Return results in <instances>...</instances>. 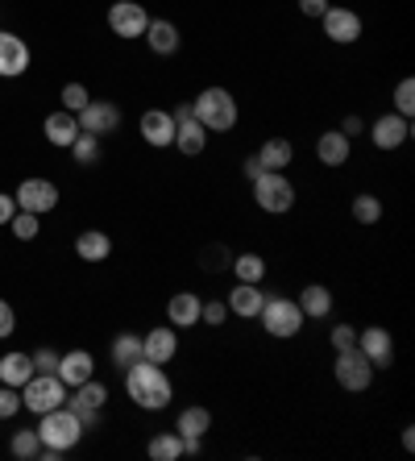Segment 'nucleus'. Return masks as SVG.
I'll return each mask as SVG.
<instances>
[{
  "mask_svg": "<svg viewBox=\"0 0 415 461\" xmlns=\"http://www.w3.org/2000/svg\"><path fill=\"white\" fill-rule=\"evenodd\" d=\"M353 216H357L362 225H378V221H383V200L370 195V192H362L357 200H353Z\"/></svg>",
  "mask_w": 415,
  "mask_h": 461,
  "instance_id": "nucleus-33",
  "label": "nucleus"
},
{
  "mask_svg": "<svg viewBox=\"0 0 415 461\" xmlns=\"http://www.w3.org/2000/svg\"><path fill=\"white\" fill-rule=\"evenodd\" d=\"M141 38L149 42L154 54H175L179 50V30H175V22H149Z\"/></svg>",
  "mask_w": 415,
  "mask_h": 461,
  "instance_id": "nucleus-28",
  "label": "nucleus"
},
{
  "mask_svg": "<svg viewBox=\"0 0 415 461\" xmlns=\"http://www.w3.org/2000/svg\"><path fill=\"white\" fill-rule=\"evenodd\" d=\"M13 324H17V316H13L9 303L0 300V337H9V333H13Z\"/></svg>",
  "mask_w": 415,
  "mask_h": 461,
  "instance_id": "nucleus-44",
  "label": "nucleus"
},
{
  "mask_svg": "<svg viewBox=\"0 0 415 461\" xmlns=\"http://www.w3.org/2000/svg\"><path fill=\"white\" fill-rule=\"evenodd\" d=\"M224 316H229V303H224V300H208L200 308V321L203 324H224Z\"/></svg>",
  "mask_w": 415,
  "mask_h": 461,
  "instance_id": "nucleus-41",
  "label": "nucleus"
},
{
  "mask_svg": "<svg viewBox=\"0 0 415 461\" xmlns=\"http://www.w3.org/2000/svg\"><path fill=\"white\" fill-rule=\"evenodd\" d=\"M233 275H237V283H262L266 279V262H262V254H237Z\"/></svg>",
  "mask_w": 415,
  "mask_h": 461,
  "instance_id": "nucleus-31",
  "label": "nucleus"
},
{
  "mask_svg": "<svg viewBox=\"0 0 415 461\" xmlns=\"http://www.w3.org/2000/svg\"><path fill=\"white\" fill-rule=\"evenodd\" d=\"M13 200H17L22 212L42 216V212H50V208H59V187H54L50 179H22V187H17Z\"/></svg>",
  "mask_w": 415,
  "mask_h": 461,
  "instance_id": "nucleus-8",
  "label": "nucleus"
},
{
  "mask_svg": "<svg viewBox=\"0 0 415 461\" xmlns=\"http://www.w3.org/2000/svg\"><path fill=\"white\" fill-rule=\"evenodd\" d=\"M411 108H415V79H399V87H394V113L411 117Z\"/></svg>",
  "mask_w": 415,
  "mask_h": 461,
  "instance_id": "nucleus-36",
  "label": "nucleus"
},
{
  "mask_svg": "<svg viewBox=\"0 0 415 461\" xmlns=\"http://www.w3.org/2000/svg\"><path fill=\"white\" fill-rule=\"evenodd\" d=\"M200 308H203L200 295L179 291V295H171V303H167V316H171L175 329H192V324H200Z\"/></svg>",
  "mask_w": 415,
  "mask_h": 461,
  "instance_id": "nucleus-22",
  "label": "nucleus"
},
{
  "mask_svg": "<svg viewBox=\"0 0 415 461\" xmlns=\"http://www.w3.org/2000/svg\"><path fill=\"white\" fill-rule=\"evenodd\" d=\"M121 375H125L129 399H133L141 411H162L175 399V386H171V378H167V370H162L158 362H146V357H138V362L125 366Z\"/></svg>",
  "mask_w": 415,
  "mask_h": 461,
  "instance_id": "nucleus-1",
  "label": "nucleus"
},
{
  "mask_svg": "<svg viewBox=\"0 0 415 461\" xmlns=\"http://www.w3.org/2000/svg\"><path fill=\"white\" fill-rule=\"evenodd\" d=\"M262 329H266L270 337H278V341H287V337H295L299 329H303V312H299V303L295 300H283V295H270L266 303H262Z\"/></svg>",
  "mask_w": 415,
  "mask_h": 461,
  "instance_id": "nucleus-5",
  "label": "nucleus"
},
{
  "mask_svg": "<svg viewBox=\"0 0 415 461\" xmlns=\"http://www.w3.org/2000/svg\"><path fill=\"white\" fill-rule=\"evenodd\" d=\"M138 357H141V337L138 333H121L117 341H113V366L125 370V366H133Z\"/></svg>",
  "mask_w": 415,
  "mask_h": 461,
  "instance_id": "nucleus-32",
  "label": "nucleus"
},
{
  "mask_svg": "<svg viewBox=\"0 0 415 461\" xmlns=\"http://www.w3.org/2000/svg\"><path fill=\"white\" fill-rule=\"evenodd\" d=\"M13 457H22V461H30V457H38V449H42V437H38V429H25V432H17L13 437Z\"/></svg>",
  "mask_w": 415,
  "mask_h": 461,
  "instance_id": "nucleus-35",
  "label": "nucleus"
},
{
  "mask_svg": "<svg viewBox=\"0 0 415 461\" xmlns=\"http://www.w3.org/2000/svg\"><path fill=\"white\" fill-rule=\"evenodd\" d=\"M332 345H337V349H353V345H357V329H353V324H337V329H332Z\"/></svg>",
  "mask_w": 415,
  "mask_h": 461,
  "instance_id": "nucleus-42",
  "label": "nucleus"
},
{
  "mask_svg": "<svg viewBox=\"0 0 415 461\" xmlns=\"http://www.w3.org/2000/svg\"><path fill=\"white\" fill-rule=\"evenodd\" d=\"M75 254L84 258V262H104L113 254V237L100 233V229H87V233L75 237Z\"/></svg>",
  "mask_w": 415,
  "mask_h": 461,
  "instance_id": "nucleus-26",
  "label": "nucleus"
},
{
  "mask_svg": "<svg viewBox=\"0 0 415 461\" xmlns=\"http://www.w3.org/2000/svg\"><path fill=\"white\" fill-rule=\"evenodd\" d=\"M192 113L208 133H229L237 125V100L224 87H203L200 96L192 100Z\"/></svg>",
  "mask_w": 415,
  "mask_h": 461,
  "instance_id": "nucleus-2",
  "label": "nucleus"
},
{
  "mask_svg": "<svg viewBox=\"0 0 415 461\" xmlns=\"http://www.w3.org/2000/svg\"><path fill=\"white\" fill-rule=\"evenodd\" d=\"M370 138H374V146H378V150H399V146L411 138V121L399 117V113H386V117L374 121Z\"/></svg>",
  "mask_w": 415,
  "mask_h": 461,
  "instance_id": "nucleus-14",
  "label": "nucleus"
},
{
  "mask_svg": "<svg viewBox=\"0 0 415 461\" xmlns=\"http://www.w3.org/2000/svg\"><path fill=\"white\" fill-rule=\"evenodd\" d=\"M357 349L365 354V362H370L374 370H391V362H394V341H391V333H386L383 324H370L365 333H357Z\"/></svg>",
  "mask_w": 415,
  "mask_h": 461,
  "instance_id": "nucleus-12",
  "label": "nucleus"
},
{
  "mask_svg": "<svg viewBox=\"0 0 415 461\" xmlns=\"http://www.w3.org/2000/svg\"><path fill=\"white\" fill-rule=\"evenodd\" d=\"M33 378V357L30 354H5L0 357V383L5 386H25Z\"/></svg>",
  "mask_w": 415,
  "mask_h": 461,
  "instance_id": "nucleus-27",
  "label": "nucleus"
},
{
  "mask_svg": "<svg viewBox=\"0 0 415 461\" xmlns=\"http://www.w3.org/2000/svg\"><path fill=\"white\" fill-rule=\"evenodd\" d=\"M332 375L345 391H370L374 383V366L365 362V354L353 345V349H337V366H332Z\"/></svg>",
  "mask_w": 415,
  "mask_h": 461,
  "instance_id": "nucleus-7",
  "label": "nucleus"
},
{
  "mask_svg": "<svg viewBox=\"0 0 415 461\" xmlns=\"http://www.w3.org/2000/svg\"><path fill=\"white\" fill-rule=\"evenodd\" d=\"M22 411V395H17V386H0V420H13Z\"/></svg>",
  "mask_w": 415,
  "mask_h": 461,
  "instance_id": "nucleus-39",
  "label": "nucleus"
},
{
  "mask_svg": "<svg viewBox=\"0 0 415 461\" xmlns=\"http://www.w3.org/2000/svg\"><path fill=\"white\" fill-rule=\"evenodd\" d=\"M9 225H13V233L22 237V241H33V237H38V216L33 212H22V208H17Z\"/></svg>",
  "mask_w": 415,
  "mask_h": 461,
  "instance_id": "nucleus-37",
  "label": "nucleus"
},
{
  "mask_svg": "<svg viewBox=\"0 0 415 461\" xmlns=\"http://www.w3.org/2000/svg\"><path fill=\"white\" fill-rule=\"evenodd\" d=\"M108 25H113V33L117 38H141L146 33V25H149V13L141 9L138 0H117L113 9H108Z\"/></svg>",
  "mask_w": 415,
  "mask_h": 461,
  "instance_id": "nucleus-10",
  "label": "nucleus"
},
{
  "mask_svg": "<svg viewBox=\"0 0 415 461\" xmlns=\"http://www.w3.org/2000/svg\"><path fill=\"white\" fill-rule=\"evenodd\" d=\"M212 429V411L208 408H183L179 411V424H175V432L179 437H200L203 440V432Z\"/></svg>",
  "mask_w": 415,
  "mask_h": 461,
  "instance_id": "nucleus-29",
  "label": "nucleus"
},
{
  "mask_svg": "<svg viewBox=\"0 0 415 461\" xmlns=\"http://www.w3.org/2000/svg\"><path fill=\"white\" fill-rule=\"evenodd\" d=\"M229 312L233 316H241V321H254L257 312H262V303H266V295L257 291V283H237L233 287V295H229Z\"/></svg>",
  "mask_w": 415,
  "mask_h": 461,
  "instance_id": "nucleus-20",
  "label": "nucleus"
},
{
  "mask_svg": "<svg viewBox=\"0 0 415 461\" xmlns=\"http://www.w3.org/2000/svg\"><path fill=\"white\" fill-rule=\"evenodd\" d=\"M71 158L79 162V167H92V162L100 158V138H92V133H79V138L71 141Z\"/></svg>",
  "mask_w": 415,
  "mask_h": 461,
  "instance_id": "nucleus-34",
  "label": "nucleus"
},
{
  "mask_svg": "<svg viewBox=\"0 0 415 461\" xmlns=\"http://www.w3.org/2000/svg\"><path fill=\"white\" fill-rule=\"evenodd\" d=\"M403 449H415V429H411V424L403 429Z\"/></svg>",
  "mask_w": 415,
  "mask_h": 461,
  "instance_id": "nucleus-48",
  "label": "nucleus"
},
{
  "mask_svg": "<svg viewBox=\"0 0 415 461\" xmlns=\"http://www.w3.org/2000/svg\"><path fill=\"white\" fill-rule=\"evenodd\" d=\"M141 138H146V146H171L175 141V117L167 113V108H149V113H141Z\"/></svg>",
  "mask_w": 415,
  "mask_h": 461,
  "instance_id": "nucleus-17",
  "label": "nucleus"
},
{
  "mask_svg": "<svg viewBox=\"0 0 415 461\" xmlns=\"http://www.w3.org/2000/svg\"><path fill=\"white\" fill-rule=\"evenodd\" d=\"M87 100H92V96H87L84 84H67L63 87V108H67V113H79V108H87Z\"/></svg>",
  "mask_w": 415,
  "mask_h": 461,
  "instance_id": "nucleus-38",
  "label": "nucleus"
},
{
  "mask_svg": "<svg viewBox=\"0 0 415 461\" xmlns=\"http://www.w3.org/2000/svg\"><path fill=\"white\" fill-rule=\"evenodd\" d=\"M75 121H79V133L104 138V133H113V129L121 125V108L108 104V100H87V108H79Z\"/></svg>",
  "mask_w": 415,
  "mask_h": 461,
  "instance_id": "nucleus-9",
  "label": "nucleus"
},
{
  "mask_svg": "<svg viewBox=\"0 0 415 461\" xmlns=\"http://www.w3.org/2000/svg\"><path fill=\"white\" fill-rule=\"evenodd\" d=\"M146 453L154 461H179L183 457V437H179V432H158V437L149 440Z\"/></svg>",
  "mask_w": 415,
  "mask_h": 461,
  "instance_id": "nucleus-30",
  "label": "nucleus"
},
{
  "mask_svg": "<svg viewBox=\"0 0 415 461\" xmlns=\"http://www.w3.org/2000/svg\"><path fill=\"white\" fill-rule=\"evenodd\" d=\"M67 403V383L59 375H33L30 383H25V395H22V408L30 411H50V408H63Z\"/></svg>",
  "mask_w": 415,
  "mask_h": 461,
  "instance_id": "nucleus-6",
  "label": "nucleus"
},
{
  "mask_svg": "<svg viewBox=\"0 0 415 461\" xmlns=\"http://www.w3.org/2000/svg\"><path fill=\"white\" fill-rule=\"evenodd\" d=\"M25 67H30V46L17 33H0V76H25Z\"/></svg>",
  "mask_w": 415,
  "mask_h": 461,
  "instance_id": "nucleus-16",
  "label": "nucleus"
},
{
  "mask_svg": "<svg viewBox=\"0 0 415 461\" xmlns=\"http://www.w3.org/2000/svg\"><path fill=\"white\" fill-rule=\"evenodd\" d=\"M179 154H187V158H195V154H203V146H208V129L195 121V113L192 117H183V121H175V141H171Z\"/></svg>",
  "mask_w": 415,
  "mask_h": 461,
  "instance_id": "nucleus-18",
  "label": "nucleus"
},
{
  "mask_svg": "<svg viewBox=\"0 0 415 461\" xmlns=\"http://www.w3.org/2000/svg\"><path fill=\"white\" fill-rule=\"evenodd\" d=\"M175 354H179V333H175V324H162V329L141 337V357H146V362L167 366Z\"/></svg>",
  "mask_w": 415,
  "mask_h": 461,
  "instance_id": "nucleus-15",
  "label": "nucleus"
},
{
  "mask_svg": "<svg viewBox=\"0 0 415 461\" xmlns=\"http://www.w3.org/2000/svg\"><path fill=\"white\" fill-rule=\"evenodd\" d=\"M92 370H96V362H92V354L87 349H71V354L59 357V378H63L67 386H79L92 378Z\"/></svg>",
  "mask_w": 415,
  "mask_h": 461,
  "instance_id": "nucleus-21",
  "label": "nucleus"
},
{
  "mask_svg": "<svg viewBox=\"0 0 415 461\" xmlns=\"http://www.w3.org/2000/svg\"><path fill=\"white\" fill-rule=\"evenodd\" d=\"M75 391H79V395H75L67 408H71L75 416L84 420V429H87V424H96V420H100V408L108 403V386L96 383V378H87V383H79Z\"/></svg>",
  "mask_w": 415,
  "mask_h": 461,
  "instance_id": "nucleus-13",
  "label": "nucleus"
},
{
  "mask_svg": "<svg viewBox=\"0 0 415 461\" xmlns=\"http://www.w3.org/2000/svg\"><path fill=\"white\" fill-rule=\"evenodd\" d=\"M341 133H345V138H353V133H362V117H345Z\"/></svg>",
  "mask_w": 415,
  "mask_h": 461,
  "instance_id": "nucleus-46",
  "label": "nucleus"
},
{
  "mask_svg": "<svg viewBox=\"0 0 415 461\" xmlns=\"http://www.w3.org/2000/svg\"><path fill=\"white\" fill-rule=\"evenodd\" d=\"M33 357V375H59V354L54 349H38Z\"/></svg>",
  "mask_w": 415,
  "mask_h": 461,
  "instance_id": "nucleus-40",
  "label": "nucleus"
},
{
  "mask_svg": "<svg viewBox=\"0 0 415 461\" xmlns=\"http://www.w3.org/2000/svg\"><path fill=\"white\" fill-rule=\"evenodd\" d=\"M79 138V121H75V113H50L46 117V141L50 146H63V150H71V141Z\"/></svg>",
  "mask_w": 415,
  "mask_h": 461,
  "instance_id": "nucleus-23",
  "label": "nucleus"
},
{
  "mask_svg": "<svg viewBox=\"0 0 415 461\" xmlns=\"http://www.w3.org/2000/svg\"><path fill=\"white\" fill-rule=\"evenodd\" d=\"M13 212H17V200H13V195H5V192H0V225H9V221H13Z\"/></svg>",
  "mask_w": 415,
  "mask_h": 461,
  "instance_id": "nucleus-45",
  "label": "nucleus"
},
{
  "mask_svg": "<svg viewBox=\"0 0 415 461\" xmlns=\"http://www.w3.org/2000/svg\"><path fill=\"white\" fill-rule=\"evenodd\" d=\"M324 9H329V0H299L303 17H324Z\"/></svg>",
  "mask_w": 415,
  "mask_h": 461,
  "instance_id": "nucleus-43",
  "label": "nucleus"
},
{
  "mask_svg": "<svg viewBox=\"0 0 415 461\" xmlns=\"http://www.w3.org/2000/svg\"><path fill=\"white\" fill-rule=\"evenodd\" d=\"M84 420L75 416L71 408H50L42 411V424H38V437H42V445H50V449H75L79 445V437H84Z\"/></svg>",
  "mask_w": 415,
  "mask_h": 461,
  "instance_id": "nucleus-3",
  "label": "nucleus"
},
{
  "mask_svg": "<svg viewBox=\"0 0 415 461\" xmlns=\"http://www.w3.org/2000/svg\"><path fill=\"white\" fill-rule=\"evenodd\" d=\"M254 200L262 212L270 216H283L295 208V187H291V179L283 171H262L254 179Z\"/></svg>",
  "mask_w": 415,
  "mask_h": 461,
  "instance_id": "nucleus-4",
  "label": "nucleus"
},
{
  "mask_svg": "<svg viewBox=\"0 0 415 461\" xmlns=\"http://www.w3.org/2000/svg\"><path fill=\"white\" fill-rule=\"evenodd\" d=\"M320 22H324V33H329L337 46H349V42L362 38V17H357L353 9H341V5H329Z\"/></svg>",
  "mask_w": 415,
  "mask_h": 461,
  "instance_id": "nucleus-11",
  "label": "nucleus"
},
{
  "mask_svg": "<svg viewBox=\"0 0 415 461\" xmlns=\"http://www.w3.org/2000/svg\"><path fill=\"white\" fill-rule=\"evenodd\" d=\"M295 303H299V312H303V316H311V321H324V316L332 312V291L320 287V283H308V287L299 291Z\"/></svg>",
  "mask_w": 415,
  "mask_h": 461,
  "instance_id": "nucleus-25",
  "label": "nucleus"
},
{
  "mask_svg": "<svg viewBox=\"0 0 415 461\" xmlns=\"http://www.w3.org/2000/svg\"><path fill=\"white\" fill-rule=\"evenodd\" d=\"M254 158L262 171H283V167H291V158H295V146H291L287 138H270V141H262V150H257Z\"/></svg>",
  "mask_w": 415,
  "mask_h": 461,
  "instance_id": "nucleus-24",
  "label": "nucleus"
},
{
  "mask_svg": "<svg viewBox=\"0 0 415 461\" xmlns=\"http://www.w3.org/2000/svg\"><path fill=\"white\" fill-rule=\"evenodd\" d=\"M349 154H353V146H349V138H345L341 129H329V133H320L316 158L324 162V167H345V162H349Z\"/></svg>",
  "mask_w": 415,
  "mask_h": 461,
  "instance_id": "nucleus-19",
  "label": "nucleus"
},
{
  "mask_svg": "<svg viewBox=\"0 0 415 461\" xmlns=\"http://www.w3.org/2000/svg\"><path fill=\"white\" fill-rule=\"evenodd\" d=\"M245 175H249V179H257V175H262V167H257V158H245Z\"/></svg>",
  "mask_w": 415,
  "mask_h": 461,
  "instance_id": "nucleus-47",
  "label": "nucleus"
}]
</instances>
